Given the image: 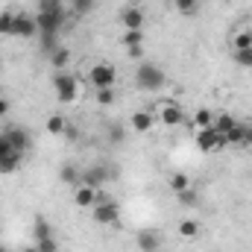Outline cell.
I'll return each mask as SVG.
<instances>
[{"label": "cell", "instance_id": "obj_1", "mask_svg": "<svg viewBox=\"0 0 252 252\" xmlns=\"http://www.w3.org/2000/svg\"><path fill=\"white\" fill-rule=\"evenodd\" d=\"M164 82H167V73H164L156 62H141L138 64V70H135V85H138L141 91L156 94V91L164 88Z\"/></svg>", "mask_w": 252, "mask_h": 252}, {"label": "cell", "instance_id": "obj_2", "mask_svg": "<svg viewBox=\"0 0 252 252\" xmlns=\"http://www.w3.org/2000/svg\"><path fill=\"white\" fill-rule=\"evenodd\" d=\"M94 220L100 226H118L121 220V205L106 193V190H97V202H94Z\"/></svg>", "mask_w": 252, "mask_h": 252}, {"label": "cell", "instance_id": "obj_3", "mask_svg": "<svg viewBox=\"0 0 252 252\" xmlns=\"http://www.w3.org/2000/svg\"><path fill=\"white\" fill-rule=\"evenodd\" d=\"M53 91H56V100L59 103H73L79 97V79L64 73V70H56L53 76Z\"/></svg>", "mask_w": 252, "mask_h": 252}, {"label": "cell", "instance_id": "obj_4", "mask_svg": "<svg viewBox=\"0 0 252 252\" xmlns=\"http://www.w3.org/2000/svg\"><path fill=\"white\" fill-rule=\"evenodd\" d=\"M88 82L100 91V88H115V82H118V70H115V64L109 62H100L94 64L91 70H88Z\"/></svg>", "mask_w": 252, "mask_h": 252}, {"label": "cell", "instance_id": "obj_5", "mask_svg": "<svg viewBox=\"0 0 252 252\" xmlns=\"http://www.w3.org/2000/svg\"><path fill=\"white\" fill-rule=\"evenodd\" d=\"M196 147H199L202 153H217V150L229 147V141H226V135H220L214 126H205V129H196Z\"/></svg>", "mask_w": 252, "mask_h": 252}, {"label": "cell", "instance_id": "obj_6", "mask_svg": "<svg viewBox=\"0 0 252 252\" xmlns=\"http://www.w3.org/2000/svg\"><path fill=\"white\" fill-rule=\"evenodd\" d=\"M12 35L15 38H32L38 35V21L32 12H18L15 15V27H12Z\"/></svg>", "mask_w": 252, "mask_h": 252}, {"label": "cell", "instance_id": "obj_7", "mask_svg": "<svg viewBox=\"0 0 252 252\" xmlns=\"http://www.w3.org/2000/svg\"><path fill=\"white\" fill-rule=\"evenodd\" d=\"M0 135L9 141V147H12L15 153H27V150H30V144H32L30 132H27V129H21V126H6Z\"/></svg>", "mask_w": 252, "mask_h": 252}, {"label": "cell", "instance_id": "obj_8", "mask_svg": "<svg viewBox=\"0 0 252 252\" xmlns=\"http://www.w3.org/2000/svg\"><path fill=\"white\" fill-rule=\"evenodd\" d=\"M35 21H38V32H59L64 24V9H59V12H35Z\"/></svg>", "mask_w": 252, "mask_h": 252}, {"label": "cell", "instance_id": "obj_9", "mask_svg": "<svg viewBox=\"0 0 252 252\" xmlns=\"http://www.w3.org/2000/svg\"><path fill=\"white\" fill-rule=\"evenodd\" d=\"M158 121L164 126H182L185 124V112H182L179 103L167 100V103H161V109H158Z\"/></svg>", "mask_w": 252, "mask_h": 252}, {"label": "cell", "instance_id": "obj_10", "mask_svg": "<svg viewBox=\"0 0 252 252\" xmlns=\"http://www.w3.org/2000/svg\"><path fill=\"white\" fill-rule=\"evenodd\" d=\"M97 190L94 185H88V182H79L76 190H73V202L79 205V208H94V202H97Z\"/></svg>", "mask_w": 252, "mask_h": 252}, {"label": "cell", "instance_id": "obj_11", "mask_svg": "<svg viewBox=\"0 0 252 252\" xmlns=\"http://www.w3.org/2000/svg\"><path fill=\"white\" fill-rule=\"evenodd\" d=\"M121 24H124V30H144V12L138 6H124L121 9Z\"/></svg>", "mask_w": 252, "mask_h": 252}, {"label": "cell", "instance_id": "obj_12", "mask_svg": "<svg viewBox=\"0 0 252 252\" xmlns=\"http://www.w3.org/2000/svg\"><path fill=\"white\" fill-rule=\"evenodd\" d=\"M135 244H138V250H141V252H158V250H161L158 235H156V232H150V229H141V232L135 235Z\"/></svg>", "mask_w": 252, "mask_h": 252}, {"label": "cell", "instance_id": "obj_13", "mask_svg": "<svg viewBox=\"0 0 252 252\" xmlns=\"http://www.w3.org/2000/svg\"><path fill=\"white\" fill-rule=\"evenodd\" d=\"M156 124V118H153V112H147V109H141V112H135L132 118H129V126H132V132H138V135H144V132H150Z\"/></svg>", "mask_w": 252, "mask_h": 252}, {"label": "cell", "instance_id": "obj_14", "mask_svg": "<svg viewBox=\"0 0 252 252\" xmlns=\"http://www.w3.org/2000/svg\"><path fill=\"white\" fill-rule=\"evenodd\" d=\"M109 170H103V167H91V170H85L82 173V182H88V185H94V188H100L103 182H109Z\"/></svg>", "mask_w": 252, "mask_h": 252}, {"label": "cell", "instance_id": "obj_15", "mask_svg": "<svg viewBox=\"0 0 252 252\" xmlns=\"http://www.w3.org/2000/svg\"><path fill=\"white\" fill-rule=\"evenodd\" d=\"M229 147H247V124H235L226 135Z\"/></svg>", "mask_w": 252, "mask_h": 252}, {"label": "cell", "instance_id": "obj_16", "mask_svg": "<svg viewBox=\"0 0 252 252\" xmlns=\"http://www.w3.org/2000/svg\"><path fill=\"white\" fill-rule=\"evenodd\" d=\"M44 238H53V229H50V223L44 217H35L32 220V244L35 241H44Z\"/></svg>", "mask_w": 252, "mask_h": 252}, {"label": "cell", "instance_id": "obj_17", "mask_svg": "<svg viewBox=\"0 0 252 252\" xmlns=\"http://www.w3.org/2000/svg\"><path fill=\"white\" fill-rule=\"evenodd\" d=\"M21 161H24V153H6L0 158V173H15L21 167Z\"/></svg>", "mask_w": 252, "mask_h": 252}, {"label": "cell", "instance_id": "obj_18", "mask_svg": "<svg viewBox=\"0 0 252 252\" xmlns=\"http://www.w3.org/2000/svg\"><path fill=\"white\" fill-rule=\"evenodd\" d=\"M44 129H47L50 135H64V132H67V121H64L62 115H50L47 124H44Z\"/></svg>", "mask_w": 252, "mask_h": 252}, {"label": "cell", "instance_id": "obj_19", "mask_svg": "<svg viewBox=\"0 0 252 252\" xmlns=\"http://www.w3.org/2000/svg\"><path fill=\"white\" fill-rule=\"evenodd\" d=\"M15 15H18V12H12V9H0V35H12Z\"/></svg>", "mask_w": 252, "mask_h": 252}, {"label": "cell", "instance_id": "obj_20", "mask_svg": "<svg viewBox=\"0 0 252 252\" xmlns=\"http://www.w3.org/2000/svg\"><path fill=\"white\" fill-rule=\"evenodd\" d=\"M67 62H70V50H67V47H56V50L50 53V64H53L56 70H62Z\"/></svg>", "mask_w": 252, "mask_h": 252}, {"label": "cell", "instance_id": "obj_21", "mask_svg": "<svg viewBox=\"0 0 252 252\" xmlns=\"http://www.w3.org/2000/svg\"><path fill=\"white\" fill-rule=\"evenodd\" d=\"M179 235H182V238H196V235H199V220H193V217L182 220V223H179Z\"/></svg>", "mask_w": 252, "mask_h": 252}, {"label": "cell", "instance_id": "obj_22", "mask_svg": "<svg viewBox=\"0 0 252 252\" xmlns=\"http://www.w3.org/2000/svg\"><path fill=\"white\" fill-rule=\"evenodd\" d=\"M238 124V121H235V118H232V115H217V118H214V129H217V132H220V135H229V129H232V126Z\"/></svg>", "mask_w": 252, "mask_h": 252}, {"label": "cell", "instance_id": "obj_23", "mask_svg": "<svg viewBox=\"0 0 252 252\" xmlns=\"http://www.w3.org/2000/svg\"><path fill=\"white\" fill-rule=\"evenodd\" d=\"M167 185H170V190H173V193H179V190L190 188V179H188V173H179V170H176V173L170 176V182H167Z\"/></svg>", "mask_w": 252, "mask_h": 252}, {"label": "cell", "instance_id": "obj_24", "mask_svg": "<svg viewBox=\"0 0 252 252\" xmlns=\"http://www.w3.org/2000/svg\"><path fill=\"white\" fill-rule=\"evenodd\" d=\"M121 41H124V47H141L144 44V32L141 30H126Z\"/></svg>", "mask_w": 252, "mask_h": 252}, {"label": "cell", "instance_id": "obj_25", "mask_svg": "<svg viewBox=\"0 0 252 252\" xmlns=\"http://www.w3.org/2000/svg\"><path fill=\"white\" fill-rule=\"evenodd\" d=\"M173 6H176L182 15H196V12H199V0H173Z\"/></svg>", "mask_w": 252, "mask_h": 252}, {"label": "cell", "instance_id": "obj_26", "mask_svg": "<svg viewBox=\"0 0 252 252\" xmlns=\"http://www.w3.org/2000/svg\"><path fill=\"white\" fill-rule=\"evenodd\" d=\"M211 124H214V115H211L208 109H199V112L193 115V126H196V129H205V126H211Z\"/></svg>", "mask_w": 252, "mask_h": 252}, {"label": "cell", "instance_id": "obj_27", "mask_svg": "<svg viewBox=\"0 0 252 252\" xmlns=\"http://www.w3.org/2000/svg\"><path fill=\"white\" fill-rule=\"evenodd\" d=\"M247 47H252V30H241L235 35V50H247Z\"/></svg>", "mask_w": 252, "mask_h": 252}, {"label": "cell", "instance_id": "obj_28", "mask_svg": "<svg viewBox=\"0 0 252 252\" xmlns=\"http://www.w3.org/2000/svg\"><path fill=\"white\" fill-rule=\"evenodd\" d=\"M176 196H179V202H182V205H199V193H196L193 188H185V190H179Z\"/></svg>", "mask_w": 252, "mask_h": 252}, {"label": "cell", "instance_id": "obj_29", "mask_svg": "<svg viewBox=\"0 0 252 252\" xmlns=\"http://www.w3.org/2000/svg\"><path fill=\"white\" fill-rule=\"evenodd\" d=\"M62 182H70V185H79V170L73 164H64L62 167Z\"/></svg>", "mask_w": 252, "mask_h": 252}, {"label": "cell", "instance_id": "obj_30", "mask_svg": "<svg viewBox=\"0 0 252 252\" xmlns=\"http://www.w3.org/2000/svg\"><path fill=\"white\" fill-rule=\"evenodd\" d=\"M97 103L100 106H115V88H100L97 91Z\"/></svg>", "mask_w": 252, "mask_h": 252}, {"label": "cell", "instance_id": "obj_31", "mask_svg": "<svg viewBox=\"0 0 252 252\" xmlns=\"http://www.w3.org/2000/svg\"><path fill=\"white\" fill-rule=\"evenodd\" d=\"M235 64L252 67V47H247V50H235Z\"/></svg>", "mask_w": 252, "mask_h": 252}, {"label": "cell", "instance_id": "obj_32", "mask_svg": "<svg viewBox=\"0 0 252 252\" xmlns=\"http://www.w3.org/2000/svg\"><path fill=\"white\" fill-rule=\"evenodd\" d=\"M124 138H126V129L121 124H112V126H109V141H112V144H121Z\"/></svg>", "mask_w": 252, "mask_h": 252}, {"label": "cell", "instance_id": "obj_33", "mask_svg": "<svg viewBox=\"0 0 252 252\" xmlns=\"http://www.w3.org/2000/svg\"><path fill=\"white\" fill-rule=\"evenodd\" d=\"M38 252H59V244H56V235L53 238H44V241H35Z\"/></svg>", "mask_w": 252, "mask_h": 252}, {"label": "cell", "instance_id": "obj_34", "mask_svg": "<svg viewBox=\"0 0 252 252\" xmlns=\"http://www.w3.org/2000/svg\"><path fill=\"white\" fill-rule=\"evenodd\" d=\"M64 9L62 0H38V12H59Z\"/></svg>", "mask_w": 252, "mask_h": 252}, {"label": "cell", "instance_id": "obj_35", "mask_svg": "<svg viewBox=\"0 0 252 252\" xmlns=\"http://www.w3.org/2000/svg\"><path fill=\"white\" fill-rule=\"evenodd\" d=\"M94 9V0H73V12L76 15H88Z\"/></svg>", "mask_w": 252, "mask_h": 252}, {"label": "cell", "instance_id": "obj_36", "mask_svg": "<svg viewBox=\"0 0 252 252\" xmlns=\"http://www.w3.org/2000/svg\"><path fill=\"white\" fill-rule=\"evenodd\" d=\"M126 56H129V59H135V62H141L144 50H141V47H126Z\"/></svg>", "mask_w": 252, "mask_h": 252}, {"label": "cell", "instance_id": "obj_37", "mask_svg": "<svg viewBox=\"0 0 252 252\" xmlns=\"http://www.w3.org/2000/svg\"><path fill=\"white\" fill-rule=\"evenodd\" d=\"M9 109H12V103L0 94V118H6V115H9Z\"/></svg>", "mask_w": 252, "mask_h": 252}, {"label": "cell", "instance_id": "obj_38", "mask_svg": "<svg viewBox=\"0 0 252 252\" xmlns=\"http://www.w3.org/2000/svg\"><path fill=\"white\" fill-rule=\"evenodd\" d=\"M6 153H15V150H12V147H9V141H6V138L0 135V158H3Z\"/></svg>", "mask_w": 252, "mask_h": 252}, {"label": "cell", "instance_id": "obj_39", "mask_svg": "<svg viewBox=\"0 0 252 252\" xmlns=\"http://www.w3.org/2000/svg\"><path fill=\"white\" fill-rule=\"evenodd\" d=\"M250 144H252V121L247 124V147H250Z\"/></svg>", "mask_w": 252, "mask_h": 252}, {"label": "cell", "instance_id": "obj_40", "mask_svg": "<svg viewBox=\"0 0 252 252\" xmlns=\"http://www.w3.org/2000/svg\"><path fill=\"white\" fill-rule=\"evenodd\" d=\"M24 252H38V247H35V244H32V247H27V250Z\"/></svg>", "mask_w": 252, "mask_h": 252}, {"label": "cell", "instance_id": "obj_41", "mask_svg": "<svg viewBox=\"0 0 252 252\" xmlns=\"http://www.w3.org/2000/svg\"><path fill=\"white\" fill-rule=\"evenodd\" d=\"M0 252H9V250H3V247H0Z\"/></svg>", "mask_w": 252, "mask_h": 252}, {"label": "cell", "instance_id": "obj_42", "mask_svg": "<svg viewBox=\"0 0 252 252\" xmlns=\"http://www.w3.org/2000/svg\"><path fill=\"white\" fill-rule=\"evenodd\" d=\"M0 64H3V59H0Z\"/></svg>", "mask_w": 252, "mask_h": 252}]
</instances>
